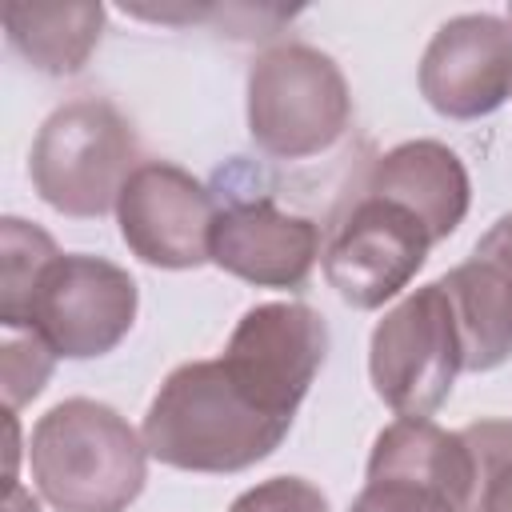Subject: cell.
<instances>
[{
  "instance_id": "cell-17",
  "label": "cell",
  "mask_w": 512,
  "mask_h": 512,
  "mask_svg": "<svg viewBox=\"0 0 512 512\" xmlns=\"http://www.w3.org/2000/svg\"><path fill=\"white\" fill-rule=\"evenodd\" d=\"M0 252H4L0 256V264H4V272H0V324H16L24 304H28L36 276L60 252H56L48 232H40L36 224H28L20 216L0 220Z\"/></svg>"
},
{
  "instance_id": "cell-21",
  "label": "cell",
  "mask_w": 512,
  "mask_h": 512,
  "mask_svg": "<svg viewBox=\"0 0 512 512\" xmlns=\"http://www.w3.org/2000/svg\"><path fill=\"white\" fill-rule=\"evenodd\" d=\"M8 512H40V508H36V500H32L20 484H12V488H8Z\"/></svg>"
},
{
  "instance_id": "cell-19",
  "label": "cell",
  "mask_w": 512,
  "mask_h": 512,
  "mask_svg": "<svg viewBox=\"0 0 512 512\" xmlns=\"http://www.w3.org/2000/svg\"><path fill=\"white\" fill-rule=\"evenodd\" d=\"M228 512H328V500L316 484L300 476H272L232 500Z\"/></svg>"
},
{
  "instance_id": "cell-1",
  "label": "cell",
  "mask_w": 512,
  "mask_h": 512,
  "mask_svg": "<svg viewBox=\"0 0 512 512\" xmlns=\"http://www.w3.org/2000/svg\"><path fill=\"white\" fill-rule=\"evenodd\" d=\"M292 420L256 408L224 360H192L168 372L144 416V448L180 472H240L272 456Z\"/></svg>"
},
{
  "instance_id": "cell-7",
  "label": "cell",
  "mask_w": 512,
  "mask_h": 512,
  "mask_svg": "<svg viewBox=\"0 0 512 512\" xmlns=\"http://www.w3.org/2000/svg\"><path fill=\"white\" fill-rule=\"evenodd\" d=\"M472 452L428 416L392 420L368 456V480L348 512H468Z\"/></svg>"
},
{
  "instance_id": "cell-13",
  "label": "cell",
  "mask_w": 512,
  "mask_h": 512,
  "mask_svg": "<svg viewBox=\"0 0 512 512\" xmlns=\"http://www.w3.org/2000/svg\"><path fill=\"white\" fill-rule=\"evenodd\" d=\"M364 192L408 208L428 228L432 244L448 240L460 228L472 200V184L460 156L440 140H408L384 152L372 164Z\"/></svg>"
},
{
  "instance_id": "cell-15",
  "label": "cell",
  "mask_w": 512,
  "mask_h": 512,
  "mask_svg": "<svg viewBox=\"0 0 512 512\" xmlns=\"http://www.w3.org/2000/svg\"><path fill=\"white\" fill-rule=\"evenodd\" d=\"M0 20L8 28L12 48L48 76L80 72L104 32V8L92 0H64V4L8 0Z\"/></svg>"
},
{
  "instance_id": "cell-5",
  "label": "cell",
  "mask_w": 512,
  "mask_h": 512,
  "mask_svg": "<svg viewBox=\"0 0 512 512\" xmlns=\"http://www.w3.org/2000/svg\"><path fill=\"white\" fill-rule=\"evenodd\" d=\"M136 280L88 252H60L36 276L16 324L36 328L56 356L92 360L112 352L136 320Z\"/></svg>"
},
{
  "instance_id": "cell-4",
  "label": "cell",
  "mask_w": 512,
  "mask_h": 512,
  "mask_svg": "<svg viewBox=\"0 0 512 512\" xmlns=\"http://www.w3.org/2000/svg\"><path fill=\"white\" fill-rule=\"evenodd\" d=\"M352 120L348 80L332 56L308 44H276L248 72V132L276 160L332 148Z\"/></svg>"
},
{
  "instance_id": "cell-8",
  "label": "cell",
  "mask_w": 512,
  "mask_h": 512,
  "mask_svg": "<svg viewBox=\"0 0 512 512\" xmlns=\"http://www.w3.org/2000/svg\"><path fill=\"white\" fill-rule=\"evenodd\" d=\"M324 352H328L324 316L308 304L276 300L248 308L236 320L220 360L236 380V388L256 408L292 420L324 364Z\"/></svg>"
},
{
  "instance_id": "cell-20",
  "label": "cell",
  "mask_w": 512,
  "mask_h": 512,
  "mask_svg": "<svg viewBox=\"0 0 512 512\" xmlns=\"http://www.w3.org/2000/svg\"><path fill=\"white\" fill-rule=\"evenodd\" d=\"M476 256H484L508 284H512V212L508 216H500L484 236H480V244H476Z\"/></svg>"
},
{
  "instance_id": "cell-11",
  "label": "cell",
  "mask_w": 512,
  "mask_h": 512,
  "mask_svg": "<svg viewBox=\"0 0 512 512\" xmlns=\"http://www.w3.org/2000/svg\"><path fill=\"white\" fill-rule=\"evenodd\" d=\"M420 92L448 120H476L512 96V24L464 12L436 28L420 60Z\"/></svg>"
},
{
  "instance_id": "cell-22",
  "label": "cell",
  "mask_w": 512,
  "mask_h": 512,
  "mask_svg": "<svg viewBox=\"0 0 512 512\" xmlns=\"http://www.w3.org/2000/svg\"><path fill=\"white\" fill-rule=\"evenodd\" d=\"M508 24H512V4H508Z\"/></svg>"
},
{
  "instance_id": "cell-10",
  "label": "cell",
  "mask_w": 512,
  "mask_h": 512,
  "mask_svg": "<svg viewBox=\"0 0 512 512\" xmlns=\"http://www.w3.org/2000/svg\"><path fill=\"white\" fill-rule=\"evenodd\" d=\"M212 192L184 168L152 160L140 164L120 200L116 220L124 244L152 268H200L212 260V224H216Z\"/></svg>"
},
{
  "instance_id": "cell-6",
  "label": "cell",
  "mask_w": 512,
  "mask_h": 512,
  "mask_svg": "<svg viewBox=\"0 0 512 512\" xmlns=\"http://www.w3.org/2000/svg\"><path fill=\"white\" fill-rule=\"evenodd\" d=\"M464 368L452 304L440 280L404 296L372 328L368 376L396 416H432Z\"/></svg>"
},
{
  "instance_id": "cell-9",
  "label": "cell",
  "mask_w": 512,
  "mask_h": 512,
  "mask_svg": "<svg viewBox=\"0 0 512 512\" xmlns=\"http://www.w3.org/2000/svg\"><path fill=\"white\" fill-rule=\"evenodd\" d=\"M428 248L432 236L408 208L364 192L324 244L320 268L344 304L368 312L416 280Z\"/></svg>"
},
{
  "instance_id": "cell-2",
  "label": "cell",
  "mask_w": 512,
  "mask_h": 512,
  "mask_svg": "<svg viewBox=\"0 0 512 512\" xmlns=\"http://www.w3.org/2000/svg\"><path fill=\"white\" fill-rule=\"evenodd\" d=\"M28 464L56 512H128L148 480L144 436L88 396H72L36 420Z\"/></svg>"
},
{
  "instance_id": "cell-3",
  "label": "cell",
  "mask_w": 512,
  "mask_h": 512,
  "mask_svg": "<svg viewBox=\"0 0 512 512\" xmlns=\"http://www.w3.org/2000/svg\"><path fill=\"white\" fill-rule=\"evenodd\" d=\"M136 168V136L108 100L60 104L40 124L28 156L40 200L80 220H96L116 208Z\"/></svg>"
},
{
  "instance_id": "cell-16",
  "label": "cell",
  "mask_w": 512,
  "mask_h": 512,
  "mask_svg": "<svg viewBox=\"0 0 512 512\" xmlns=\"http://www.w3.org/2000/svg\"><path fill=\"white\" fill-rule=\"evenodd\" d=\"M460 436L472 452L468 512H512V420H476Z\"/></svg>"
},
{
  "instance_id": "cell-12",
  "label": "cell",
  "mask_w": 512,
  "mask_h": 512,
  "mask_svg": "<svg viewBox=\"0 0 512 512\" xmlns=\"http://www.w3.org/2000/svg\"><path fill=\"white\" fill-rule=\"evenodd\" d=\"M212 264L256 288H300L320 256V228L308 216L260 200H228L212 224Z\"/></svg>"
},
{
  "instance_id": "cell-18",
  "label": "cell",
  "mask_w": 512,
  "mask_h": 512,
  "mask_svg": "<svg viewBox=\"0 0 512 512\" xmlns=\"http://www.w3.org/2000/svg\"><path fill=\"white\" fill-rule=\"evenodd\" d=\"M56 352L44 344L36 328L24 324H0V380H4V404L8 412L24 408L32 396H40L44 380L52 376Z\"/></svg>"
},
{
  "instance_id": "cell-14",
  "label": "cell",
  "mask_w": 512,
  "mask_h": 512,
  "mask_svg": "<svg viewBox=\"0 0 512 512\" xmlns=\"http://www.w3.org/2000/svg\"><path fill=\"white\" fill-rule=\"evenodd\" d=\"M460 336L464 372H488L512 356V284L484 260L468 256L440 280Z\"/></svg>"
}]
</instances>
